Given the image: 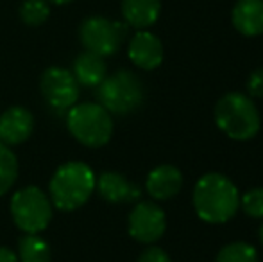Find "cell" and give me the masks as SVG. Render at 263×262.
Masks as SVG:
<instances>
[{
  "label": "cell",
  "instance_id": "1",
  "mask_svg": "<svg viewBox=\"0 0 263 262\" xmlns=\"http://www.w3.org/2000/svg\"><path fill=\"white\" fill-rule=\"evenodd\" d=\"M192 203L199 219L210 224H224L238 212L240 194L226 174L206 172L195 183Z\"/></svg>",
  "mask_w": 263,
  "mask_h": 262
},
{
  "label": "cell",
  "instance_id": "2",
  "mask_svg": "<svg viewBox=\"0 0 263 262\" xmlns=\"http://www.w3.org/2000/svg\"><path fill=\"white\" fill-rule=\"evenodd\" d=\"M218 130L236 142H246L258 135L261 117L253 97L240 92H229L217 101L213 110Z\"/></svg>",
  "mask_w": 263,
  "mask_h": 262
},
{
  "label": "cell",
  "instance_id": "3",
  "mask_svg": "<svg viewBox=\"0 0 263 262\" xmlns=\"http://www.w3.org/2000/svg\"><path fill=\"white\" fill-rule=\"evenodd\" d=\"M95 172L84 162H66L50 178L49 193L52 206L72 212L83 206L95 190Z\"/></svg>",
  "mask_w": 263,
  "mask_h": 262
},
{
  "label": "cell",
  "instance_id": "4",
  "mask_svg": "<svg viewBox=\"0 0 263 262\" xmlns=\"http://www.w3.org/2000/svg\"><path fill=\"white\" fill-rule=\"evenodd\" d=\"M99 104L104 106L111 115H129L136 112L145 101L143 83L131 70H118L106 76L97 86Z\"/></svg>",
  "mask_w": 263,
  "mask_h": 262
},
{
  "label": "cell",
  "instance_id": "5",
  "mask_svg": "<svg viewBox=\"0 0 263 262\" xmlns=\"http://www.w3.org/2000/svg\"><path fill=\"white\" fill-rule=\"evenodd\" d=\"M66 126L73 138L86 147L106 146L113 135L111 113L99 102L73 104L68 110Z\"/></svg>",
  "mask_w": 263,
  "mask_h": 262
},
{
  "label": "cell",
  "instance_id": "6",
  "mask_svg": "<svg viewBox=\"0 0 263 262\" xmlns=\"http://www.w3.org/2000/svg\"><path fill=\"white\" fill-rule=\"evenodd\" d=\"M11 216L24 234H40L52 221V201L40 187H25L11 198Z\"/></svg>",
  "mask_w": 263,
  "mask_h": 262
},
{
  "label": "cell",
  "instance_id": "7",
  "mask_svg": "<svg viewBox=\"0 0 263 262\" xmlns=\"http://www.w3.org/2000/svg\"><path fill=\"white\" fill-rule=\"evenodd\" d=\"M129 34L125 22H113L104 16H90L81 24L79 38L84 49L106 58L118 53Z\"/></svg>",
  "mask_w": 263,
  "mask_h": 262
},
{
  "label": "cell",
  "instance_id": "8",
  "mask_svg": "<svg viewBox=\"0 0 263 262\" xmlns=\"http://www.w3.org/2000/svg\"><path fill=\"white\" fill-rule=\"evenodd\" d=\"M127 230L135 241L154 244L166 230V214L153 201H142L133 206L127 219Z\"/></svg>",
  "mask_w": 263,
  "mask_h": 262
},
{
  "label": "cell",
  "instance_id": "9",
  "mask_svg": "<svg viewBox=\"0 0 263 262\" xmlns=\"http://www.w3.org/2000/svg\"><path fill=\"white\" fill-rule=\"evenodd\" d=\"M40 90L54 110H70L79 99V83L73 74L61 66H50L42 74Z\"/></svg>",
  "mask_w": 263,
  "mask_h": 262
},
{
  "label": "cell",
  "instance_id": "10",
  "mask_svg": "<svg viewBox=\"0 0 263 262\" xmlns=\"http://www.w3.org/2000/svg\"><path fill=\"white\" fill-rule=\"evenodd\" d=\"M129 60L142 70H154L163 63V43L156 34L145 31H138L129 42Z\"/></svg>",
  "mask_w": 263,
  "mask_h": 262
},
{
  "label": "cell",
  "instance_id": "11",
  "mask_svg": "<svg viewBox=\"0 0 263 262\" xmlns=\"http://www.w3.org/2000/svg\"><path fill=\"white\" fill-rule=\"evenodd\" d=\"M34 130V117L22 106H11L0 115V142L18 146L25 142Z\"/></svg>",
  "mask_w": 263,
  "mask_h": 262
},
{
  "label": "cell",
  "instance_id": "12",
  "mask_svg": "<svg viewBox=\"0 0 263 262\" xmlns=\"http://www.w3.org/2000/svg\"><path fill=\"white\" fill-rule=\"evenodd\" d=\"M183 187V172L170 164H161L149 172L145 189L149 196L156 201H166L181 193Z\"/></svg>",
  "mask_w": 263,
  "mask_h": 262
},
{
  "label": "cell",
  "instance_id": "13",
  "mask_svg": "<svg viewBox=\"0 0 263 262\" xmlns=\"http://www.w3.org/2000/svg\"><path fill=\"white\" fill-rule=\"evenodd\" d=\"M95 189L107 203H133L142 196L140 187H136L124 174L115 171L102 172L95 180Z\"/></svg>",
  "mask_w": 263,
  "mask_h": 262
},
{
  "label": "cell",
  "instance_id": "14",
  "mask_svg": "<svg viewBox=\"0 0 263 262\" xmlns=\"http://www.w3.org/2000/svg\"><path fill=\"white\" fill-rule=\"evenodd\" d=\"M231 22L247 38L263 34V0H238L233 7Z\"/></svg>",
  "mask_w": 263,
  "mask_h": 262
},
{
  "label": "cell",
  "instance_id": "15",
  "mask_svg": "<svg viewBox=\"0 0 263 262\" xmlns=\"http://www.w3.org/2000/svg\"><path fill=\"white\" fill-rule=\"evenodd\" d=\"M161 13L159 0H122V14L129 27L138 31L156 24Z\"/></svg>",
  "mask_w": 263,
  "mask_h": 262
},
{
  "label": "cell",
  "instance_id": "16",
  "mask_svg": "<svg viewBox=\"0 0 263 262\" xmlns=\"http://www.w3.org/2000/svg\"><path fill=\"white\" fill-rule=\"evenodd\" d=\"M72 74L77 79V83L83 84V86L88 88L99 86L107 76L104 58L99 56V54L90 53V50H84L73 61Z\"/></svg>",
  "mask_w": 263,
  "mask_h": 262
},
{
  "label": "cell",
  "instance_id": "17",
  "mask_svg": "<svg viewBox=\"0 0 263 262\" xmlns=\"http://www.w3.org/2000/svg\"><path fill=\"white\" fill-rule=\"evenodd\" d=\"M18 260L20 262H50V246L38 234H25L18 241Z\"/></svg>",
  "mask_w": 263,
  "mask_h": 262
},
{
  "label": "cell",
  "instance_id": "18",
  "mask_svg": "<svg viewBox=\"0 0 263 262\" xmlns=\"http://www.w3.org/2000/svg\"><path fill=\"white\" fill-rule=\"evenodd\" d=\"M215 262H260V257L253 244L236 241L222 246L215 257Z\"/></svg>",
  "mask_w": 263,
  "mask_h": 262
},
{
  "label": "cell",
  "instance_id": "19",
  "mask_svg": "<svg viewBox=\"0 0 263 262\" xmlns=\"http://www.w3.org/2000/svg\"><path fill=\"white\" fill-rule=\"evenodd\" d=\"M18 176L16 154L4 142H0V196L9 193Z\"/></svg>",
  "mask_w": 263,
  "mask_h": 262
},
{
  "label": "cell",
  "instance_id": "20",
  "mask_svg": "<svg viewBox=\"0 0 263 262\" xmlns=\"http://www.w3.org/2000/svg\"><path fill=\"white\" fill-rule=\"evenodd\" d=\"M50 14V7L47 0H24L20 6V18L24 24L36 27L47 22Z\"/></svg>",
  "mask_w": 263,
  "mask_h": 262
},
{
  "label": "cell",
  "instance_id": "21",
  "mask_svg": "<svg viewBox=\"0 0 263 262\" xmlns=\"http://www.w3.org/2000/svg\"><path fill=\"white\" fill-rule=\"evenodd\" d=\"M240 208L253 219H263V187H254L240 196Z\"/></svg>",
  "mask_w": 263,
  "mask_h": 262
},
{
  "label": "cell",
  "instance_id": "22",
  "mask_svg": "<svg viewBox=\"0 0 263 262\" xmlns=\"http://www.w3.org/2000/svg\"><path fill=\"white\" fill-rule=\"evenodd\" d=\"M247 92H249V97H263V68L251 72L247 79Z\"/></svg>",
  "mask_w": 263,
  "mask_h": 262
},
{
  "label": "cell",
  "instance_id": "23",
  "mask_svg": "<svg viewBox=\"0 0 263 262\" xmlns=\"http://www.w3.org/2000/svg\"><path fill=\"white\" fill-rule=\"evenodd\" d=\"M136 262H172V260H170L168 253L165 250L158 248V246H149V248L140 253Z\"/></svg>",
  "mask_w": 263,
  "mask_h": 262
},
{
  "label": "cell",
  "instance_id": "24",
  "mask_svg": "<svg viewBox=\"0 0 263 262\" xmlns=\"http://www.w3.org/2000/svg\"><path fill=\"white\" fill-rule=\"evenodd\" d=\"M0 262H18L16 252L7 248V246H2V248H0Z\"/></svg>",
  "mask_w": 263,
  "mask_h": 262
},
{
  "label": "cell",
  "instance_id": "25",
  "mask_svg": "<svg viewBox=\"0 0 263 262\" xmlns=\"http://www.w3.org/2000/svg\"><path fill=\"white\" fill-rule=\"evenodd\" d=\"M47 2H52V4H55V6H63V4L72 2V0H47Z\"/></svg>",
  "mask_w": 263,
  "mask_h": 262
},
{
  "label": "cell",
  "instance_id": "26",
  "mask_svg": "<svg viewBox=\"0 0 263 262\" xmlns=\"http://www.w3.org/2000/svg\"><path fill=\"white\" fill-rule=\"evenodd\" d=\"M258 237H260V241H261V244H263V223H261L260 230H258Z\"/></svg>",
  "mask_w": 263,
  "mask_h": 262
}]
</instances>
